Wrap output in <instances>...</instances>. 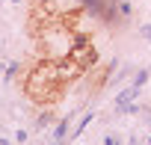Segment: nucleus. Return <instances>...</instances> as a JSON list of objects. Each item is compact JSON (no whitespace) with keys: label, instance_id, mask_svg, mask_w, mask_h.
<instances>
[{"label":"nucleus","instance_id":"nucleus-1","mask_svg":"<svg viewBox=\"0 0 151 145\" xmlns=\"http://www.w3.org/2000/svg\"><path fill=\"white\" fill-rule=\"evenodd\" d=\"M62 86V74H59V65L56 62H39L30 77H27V92L36 98V101H53L59 98V89Z\"/></svg>","mask_w":151,"mask_h":145},{"label":"nucleus","instance_id":"nucleus-2","mask_svg":"<svg viewBox=\"0 0 151 145\" xmlns=\"http://www.w3.org/2000/svg\"><path fill=\"white\" fill-rule=\"evenodd\" d=\"M68 53H71V59H77V65H80L83 71H86V68H92V65L98 62V50H95L83 36L74 39V45H71V50H68Z\"/></svg>","mask_w":151,"mask_h":145},{"label":"nucleus","instance_id":"nucleus-3","mask_svg":"<svg viewBox=\"0 0 151 145\" xmlns=\"http://www.w3.org/2000/svg\"><path fill=\"white\" fill-rule=\"evenodd\" d=\"M56 65H59V74H62V80H71V77L83 74V68L77 65V59H71V56H68V59H59Z\"/></svg>","mask_w":151,"mask_h":145},{"label":"nucleus","instance_id":"nucleus-4","mask_svg":"<svg viewBox=\"0 0 151 145\" xmlns=\"http://www.w3.org/2000/svg\"><path fill=\"white\" fill-rule=\"evenodd\" d=\"M65 127H68V118H65V121H59V124H56V130H53L56 145H62V139H65Z\"/></svg>","mask_w":151,"mask_h":145},{"label":"nucleus","instance_id":"nucleus-5","mask_svg":"<svg viewBox=\"0 0 151 145\" xmlns=\"http://www.w3.org/2000/svg\"><path fill=\"white\" fill-rule=\"evenodd\" d=\"M145 80H148V74H145V71H139V74H136V80H133V86H136V89H139V86H142V83H145Z\"/></svg>","mask_w":151,"mask_h":145},{"label":"nucleus","instance_id":"nucleus-6","mask_svg":"<svg viewBox=\"0 0 151 145\" xmlns=\"http://www.w3.org/2000/svg\"><path fill=\"white\" fill-rule=\"evenodd\" d=\"M119 12L122 15H130V3H119Z\"/></svg>","mask_w":151,"mask_h":145},{"label":"nucleus","instance_id":"nucleus-7","mask_svg":"<svg viewBox=\"0 0 151 145\" xmlns=\"http://www.w3.org/2000/svg\"><path fill=\"white\" fill-rule=\"evenodd\" d=\"M142 36H145V39H151V24H145V27H142Z\"/></svg>","mask_w":151,"mask_h":145},{"label":"nucleus","instance_id":"nucleus-8","mask_svg":"<svg viewBox=\"0 0 151 145\" xmlns=\"http://www.w3.org/2000/svg\"><path fill=\"white\" fill-rule=\"evenodd\" d=\"M36 3H47V0H36Z\"/></svg>","mask_w":151,"mask_h":145},{"label":"nucleus","instance_id":"nucleus-9","mask_svg":"<svg viewBox=\"0 0 151 145\" xmlns=\"http://www.w3.org/2000/svg\"><path fill=\"white\" fill-rule=\"evenodd\" d=\"M148 145H151V139H148Z\"/></svg>","mask_w":151,"mask_h":145}]
</instances>
